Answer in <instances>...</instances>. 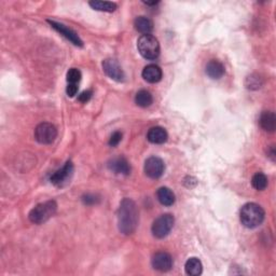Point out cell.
Listing matches in <instances>:
<instances>
[{
	"instance_id": "ac0fdd59",
	"label": "cell",
	"mask_w": 276,
	"mask_h": 276,
	"mask_svg": "<svg viewBox=\"0 0 276 276\" xmlns=\"http://www.w3.org/2000/svg\"><path fill=\"white\" fill-rule=\"evenodd\" d=\"M156 198L158 201L164 206H172L175 203V194L174 192L167 187H161L160 189L156 191Z\"/></svg>"
},
{
	"instance_id": "d6986e66",
	"label": "cell",
	"mask_w": 276,
	"mask_h": 276,
	"mask_svg": "<svg viewBox=\"0 0 276 276\" xmlns=\"http://www.w3.org/2000/svg\"><path fill=\"white\" fill-rule=\"evenodd\" d=\"M185 270H186V273L188 275H191V276H198L201 275L203 272V266H202V262L200 261V259L198 258H190L188 259L186 265H185Z\"/></svg>"
},
{
	"instance_id": "d4e9b609",
	"label": "cell",
	"mask_w": 276,
	"mask_h": 276,
	"mask_svg": "<svg viewBox=\"0 0 276 276\" xmlns=\"http://www.w3.org/2000/svg\"><path fill=\"white\" fill-rule=\"evenodd\" d=\"M122 136H123V135H122L121 132H119V131L115 132V133L110 136L109 146H111V147H117V146L119 145V143L121 142V140H122Z\"/></svg>"
},
{
	"instance_id": "cb8c5ba5",
	"label": "cell",
	"mask_w": 276,
	"mask_h": 276,
	"mask_svg": "<svg viewBox=\"0 0 276 276\" xmlns=\"http://www.w3.org/2000/svg\"><path fill=\"white\" fill-rule=\"evenodd\" d=\"M263 81L258 74H252L246 79V87L249 90H258L262 86Z\"/></svg>"
},
{
	"instance_id": "52a82bcc",
	"label": "cell",
	"mask_w": 276,
	"mask_h": 276,
	"mask_svg": "<svg viewBox=\"0 0 276 276\" xmlns=\"http://www.w3.org/2000/svg\"><path fill=\"white\" fill-rule=\"evenodd\" d=\"M73 176V164L72 162H66L64 166L56 171L50 180L56 187H65L67 184L70 183V180Z\"/></svg>"
},
{
	"instance_id": "7c38bea8",
	"label": "cell",
	"mask_w": 276,
	"mask_h": 276,
	"mask_svg": "<svg viewBox=\"0 0 276 276\" xmlns=\"http://www.w3.org/2000/svg\"><path fill=\"white\" fill-rule=\"evenodd\" d=\"M108 168L115 174H121L128 176L131 173V165L129 161L123 158V156H119V158L112 159L108 163Z\"/></svg>"
},
{
	"instance_id": "5b68a950",
	"label": "cell",
	"mask_w": 276,
	"mask_h": 276,
	"mask_svg": "<svg viewBox=\"0 0 276 276\" xmlns=\"http://www.w3.org/2000/svg\"><path fill=\"white\" fill-rule=\"evenodd\" d=\"M175 219L171 214H164L158 217L153 221L152 224V234L156 238H164L166 237L174 227Z\"/></svg>"
},
{
	"instance_id": "ba28073f",
	"label": "cell",
	"mask_w": 276,
	"mask_h": 276,
	"mask_svg": "<svg viewBox=\"0 0 276 276\" xmlns=\"http://www.w3.org/2000/svg\"><path fill=\"white\" fill-rule=\"evenodd\" d=\"M143 171L149 178L158 179L165 171V164L162 159L158 156H150L145 162Z\"/></svg>"
},
{
	"instance_id": "484cf974",
	"label": "cell",
	"mask_w": 276,
	"mask_h": 276,
	"mask_svg": "<svg viewBox=\"0 0 276 276\" xmlns=\"http://www.w3.org/2000/svg\"><path fill=\"white\" fill-rule=\"evenodd\" d=\"M92 95H93V92H92L91 90L84 91V92H82V93L80 94L79 97H78V100H79L80 103L85 104V103H87V102H89V100L91 99Z\"/></svg>"
},
{
	"instance_id": "44dd1931",
	"label": "cell",
	"mask_w": 276,
	"mask_h": 276,
	"mask_svg": "<svg viewBox=\"0 0 276 276\" xmlns=\"http://www.w3.org/2000/svg\"><path fill=\"white\" fill-rule=\"evenodd\" d=\"M89 4L94 10L103 11V12H114L118 8L117 3H115V2L99 1V0H95V1H90Z\"/></svg>"
},
{
	"instance_id": "3957f363",
	"label": "cell",
	"mask_w": 276,
	"mask_h": 276,
	"mask_svg": "<svg viewBox=\"0 0 276 276\" xmlns=\"http://www.w3.org/2000/svg\"><path fill=\"white\" fill-rule=\"evenodd\" d=\"M137 49L142 58L149 61L158 59L161 51L159 40L152 35H141L137 41Z\"/></svg>"
},
{
	"instance_id": "30bf717a",
	"label": "cell",
	"mask_w": 276,
	"mask_h": 276,
	"mask_svg": "<svg viewBox=\"0 0 276 276\" xmlns=\"http://www.w3.org/2000/svg\"><path fill=\"white\" fill-rule=\"evenodd\" d=\"M173 258L172 256L165 252H159L153 255L151 259L152 268L156 271L167 272L173 268Z\"/></svg>"
},
{
	"instance_id": "ffe728a7",
	"label": "cell",
	"mask_w": 276,
	"mask_h": 276,
	"mask_svg": "<svg viewBox=\"0 0 276 276\" xmlns=\"http://www.w3.org/2000/svg\"><path fill=\"white\" fill-rule=\"evenodd\" d=\"M135 103L137 106H139L141 108H147L149 106H151V104L153 103V97L149 91L140 90L136 94Z\"/></svg>"
},
{
	"instance_id": "4316f807",
	"label": "cell",
	"mask_w": 276,
	"mask_h": 276,
	"mask_svg": "<svg viewBox=\"0 0 276 276\" xmlns=\"http://www.w3.org/2000/svg\"><path fill=\"white\" fill-rule=\"evenodd\" d=\"M82 201L85 205H94L98 202L99 199H97L95 196H92V194H86L82 198Z\"/></svg>"
},
{
	"instance_id": "7a4b0ae2",
	"label": "cell",
	"mask_w": 276,
	"mask_h": 276,
	"mask_svg": "<svg viewBox=\"0 0 276 276\" xmlns=\"http://www.w3.org/2000/svg\"><path fill=\"white\" fill-rule=\"evenodd\" d=\"M266 212L262 207L256 203H247L244 205L240 211L241 222L248 229H255L265 220Z\"/></svg>"
},
{
	"instance_id": "83f0119b",
	"label": "cell",
	"mask_w": 276,
	"mask_h": 276,
	"mask_svg": "<svg viewBox=\"0 0 276 276\" xmlns=\"http://www.w3.org/2000/svg\"><path fill=\"white\" fill-rule=\"evenodd\" d=\"M66 93L69 97H73L78 93V84H68L66 87Z\"/></svg>"
},
{
	"instance_id": "5bb4252c",
	"label": "cell",
	"mask_w": 276,
	"mask_h": 276,
	"mask_svg": "<svg viewBox=\"0 0 276 276\" xmlns=\"http://www.w3.org/2000/svg\"><path fill=\"white\" fill-rule=\"evenodd\" d=\"M168 134L166 130L161 127H153L147 133V139L154 145H162V143L166 142Z\"/></svg>"
},
{
	"instance_id": "9c48e42d",
	"label": "cell",
	"mask_w": 276,
	"mask_h": 276,
	"mask_svg": "<svg viewBox=\"0 0 276 276\" xmlns=\"http://www.w3.org/2000/svg\"><path fill=\"white\" fill-rule=\"evenodd\" d=\"M103 69L105 73L107 74L110 79L117 81V82H122V81H124L125 74L118 61L114 59H106L103 62Z\"/></svg>"
},
{
	"instance_id": "7402d4cb",
	"label": "cell",
	"mask_w": 276,
	"mask_h": 276,
	"mask_svg": "<svg viewBox=\"0 0 276 276\" xmlns=\"http://www.w3.org/2000/svg\"><path fill=\"white\" fill-rule=\"evenodd\" d=\"M268 177L263 173H257L252 178V185L256 190L263 191L268 187Z\"/></svg>"
},
{
	"instance_id": "f1b7e54d",
	"label": "cell",
	"mask_w": 276,
	"mask_h": 276,
	"mask_svg": "<svg viewBox=\"0 0 276 276\" xmlns=\"http://www.w3.org/2000/svg\"><path fill=\"white\" fill-rule=\"evenodd\" d=\"M267 153H268V156L270 159H271L273 162L275 161V155H276V152H275V147L274 146H270L269 148H268V151H267Z\"/></svg>"
},
{
	"instance_id": "8fae6325",
	"label": "cell",
	"mask_w": 276,
	"mask_h": 276,
	"mask_svg": "<svg viewBox=\"0 0 276 276\" xmlns=\"http://www.w3.org/2000/svg\"><path fill=\"white\" fill-rule=\"evenodd\" d=\"M48 23H50V25L55 29L58 30L61 35H63L65 37L67 40L70 41L71 43H73L74 46L77 47H82L83 46V42L79 38V36L77 35V33H74V31L70 28H68L66 25L64 24H61L58 22H54V21H48Z\"/></svg>"
},
{
	"instance_id": "8992f818",
	"label": "cell",
	"mask_w": 276,
	"mask_h": 276,
	"mask_svg": "<svg viewBox=\"0 0 276 276\" xmlns=\"http://www.w3.org/2000/svg\"><path fill=\"white\" fill-rule=\"evenodd\" d=\"M56 137H58V130L52 123L43 122L37 125L35 129L36 140L42 145H50L56 139Z\"/></svg>"
},
{
	"instance_id": "6da1fadb",
	"label": "cell",
	"mask_w": 276,
	"mask_h": 276,
	"mask_svg": "<svg viewBox=\"0 0 276 276\" xmlns=\"http://www.w3.org/2000/svg\"><path fill=\"white\" fill-rule=\"evenodd\" d=\"M139 212L133 200L125 198L122 200L118 209V227L119 231L124 235L133 234L138 227Z\"/></svg>"
},
{
	"instance_id": "603a6c76",
	"label": "cell",
	"mask_w": 276,
	"mask_h": 276,
	"mask_svg": "<svg viewBox=\"0 0 276 276\" xmlns=\"http://www.w3.org/2000/svg\"><path fill=\"white\" fill-rule=\"evenodd\" d=\"M82 78V73L78 68H70L67 71V82L68 84H78Z\"/></svg>"
},
{
	"instance_id": "4fadbf2b",
	"label": "cell",
	"mask_w": 276,
	"mask_h": 276,
	"mask_svg": "<svg viewBox=\"0 0 276 276\" xmlns=\"http://www.w3.org/2000/svg\"><path fill=\"white\" fill-rule=\"evenodd\" d=\"M141 76L143 80L147 81L148 83H158L162 79L163 72H162V69L158 65L151 64L143 68Z\"/></svg>"
},
{
	"instance_id": "e0dca14e",
	"label": "cell",
	"mask_w": 276,
	"mask_h": 276,
	"mask_svg": "<svg viewBox=\"0 0 276 276\" xmlns=\"http://www.w3.org/2000/svg\"><path fill=\"white\" fill-rule=\"evenodd\" d=\"M135 29L142 35H151L153 30V23L146 16H138L134 21Z\"/></svg>"
},
{
	"instance_id": "9a60e30c",
	"label": "cell",
	"mask_w": 276,
	"mask_h": 276,
	"mask_svg": "<svg viewBox=\"0 0 276 276\" xmlns=\"http://www.w3.org/2000/svg\"><path fill=\"white\" fill-rule=\"evenodd\" d=\"M205 71L209 78L218 80L223 77V74L225 72V68L222 65V63H220L217 60H211L207 63Z\"/></svg>"
},
{
	"instance_id": "277c9868",
	"label": "cell",
	"mask_w": 276,
	"mask_h": 276,
	"mask_svg": "<svg viewBox=\"0 0 276 276\" xmlns=\"http://www.w3.org/2000/svg\"><path fill=\"white\" fill-rule=\"evenodd\" d=\"M56 210H58V204H56L55 201H47L45 203L36 205L29 211L28 218L35 224H42L53 217Z\"/></svg>"
},
{
	"instance_id": "2e32d148",
	"label": "cell",
	"mask_w": 276,
	"mask_h": 276,
	"mask_svg": "<svg viewBox=\"0 0 276 276\" xmlns=\"http://www.w3.org/2000/svg\"><path fill=\"white\" fill-rule=\"evenodd\" d=\"M259 124L263 131L273 133L276 130V116L273 111H263L259 118Z\"/></svg>"
},
{
	"instance_id": "f546056e",
	"label": "cell",
	"mask_w": 276,
	"mask_h": 276,
	"mask_svg": "<svg viewBox=\"0 0 276 276\" xmlns=\"http://www.w3.org/2000/svg\"><path fill=\"white\" fill-rule=\"evenodd\" d=\"M145 4H147V5H155V4H158L159 3V1H152V2H149V1H145L143 2Z\"/></svg>"
}]
</instances>
